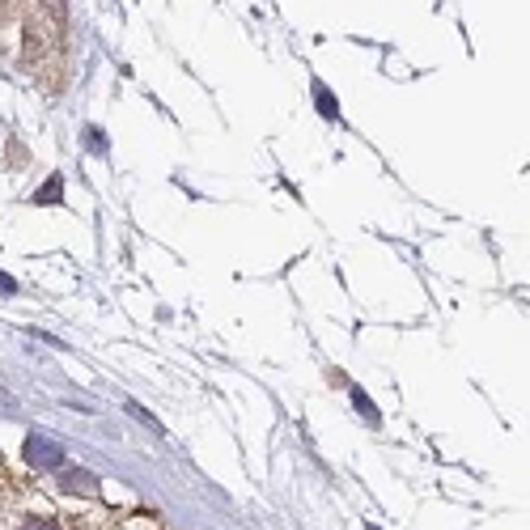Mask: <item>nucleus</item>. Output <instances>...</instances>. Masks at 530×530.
I'll list each match as a JSON object with an SVG mask.
<instances>
[{
    "label": "nucleus",
    "instance_id": "obj_4",
    "mask_svg": "<svg viewBox=\"0 0 530 530\" xmlns=\"http://www.w3.org/2000/svg\"><path fill=\"white\" fill-rule=\"evenodd\" d=\"M352 399H357V408L365 412V420H378V408L365 399V391H361V386H352Z\"/></svg>",
    "mask_w": 530,
    "mask_h": 530
},
{
    "label": "nucleus",
    "instance_id": "obj_5",
    "mask_svg": "<svg viewBox=\"0 0 530 530\" xmlns=\"http://www.w3.org/2000/svg\"><path fill=\"white\" fill-rule=\"evenodd\" d=\"M34 200H39V204H60V179H51Z\"/></svg>",
    "mask_w": 530,
    "mask_h": 530
},
{
    "label": "nucleus",
    "instance_id": "obj_8",
    "mask_svg": "<svg viewBox=\"0 0 530 530\" xmlns=\"http://www.w3.org/2000/svg\"><path fill=\"white\" fill-rule=\"evenodd\" d=\"M365 530H378V526H365Z\"/></svg>",
    "mask_w": 530,
    "mask_h": 530
},
{
    "label": "nucleus",
    "instance_id": "obj_6",
    "mask_svg": "<svg viewBox=\"0 0 530 530\" xmlns=\"http://www.w3.org/2000/svg\"><path fill=\"white\" fill-rule=\"evenodd\" d=\"M22 530H60L56 522H51V518H34V522H26Z\"/></svg>",
    "mask_w": 530,
    "mask_h": 530
},
{
    "label": "nucleus",
    "instance_id": "obj_3",
    "mask_svg": "<svg viewBox=\"0 0 530 530\" xmlns=\"http://www.w3.org/2000/svg\"><path fill=\"white\" fill-rule=\"evenodd\" d=\"M314 102L323 106V115H327V119H340V111H335V98H331L327 85H314Z\"/></svg>",
    "mask_w": 530,
    "mask_h": 530
},
{
    "label": "nucleus",
    "instance_id": "obj_1",
    "mask_svg": "<svg viewBox=\"0 0 530 530\" xmlns=\"http://www.w3.org/2000/svg\"><path fill=\"white\" fill-rule=\"evenodd\" d=\"M26 458H30L34 467H51V471L64 467V450L51 437H43V433H30L26 437Z\"/></svg>",
    "mask_w": 530,
    "mask_h": 530
},
{
    "label": "nucleus",
    "instance_id": "obj_2",
    "mask_svg": "<svg viewBox=\"0 0 530 530\" xmlns=\"http://www.w3.org/2000/svg\"><path fill=\"white\" fill-rule=\"evenodd\" d=\"M64 488L68 492H98V480L90 471H64Z\"/></svg>",
    "mask_w": 530,
    "mask_h": 530
},
{
    "label": "nucleus",
    "instance_id": "obj_7",
    "mask_svg": "<svg viewBox=\"0 0 530 530\" xmlns=\"http://www.w3.org/2000/svg\"><path fill=\"white\" fill-rule=\"evenodd\" d=\"M0 293H17V280H9L5 272H0Z\"/></svg>",
    "mask_w": 530,
    "mask_h": 530
}]
</instances>
